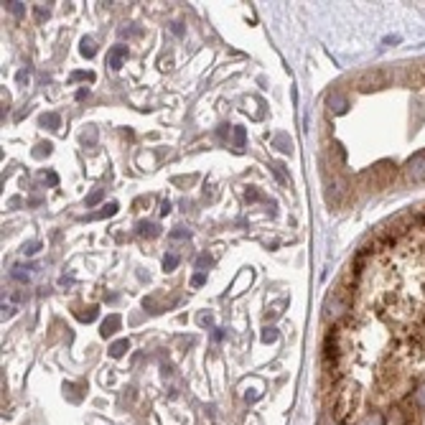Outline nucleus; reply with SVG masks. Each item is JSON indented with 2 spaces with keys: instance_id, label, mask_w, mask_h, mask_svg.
<instances>
[{
  "instance_id": "f257e3e1",
  "label": "nucleus",
  "mask_w": 425,
  "mask_h": 425,
  "mask_svg": "<svg viewBox=\"0 0 425 425\" xmlns=\"http://www.w3.org/2000/svg\"><path fill=\"white\" fill-rule=\"evenodd\" d=\"M405 173H407V179H413V181H425V153L415 155L413 161L407 163Z\"/></svg>"
},
{
  "instance_id": "f03ea898",
  "label": "nucleus",
  "mask_w": 425,
  "mask_h": 425,
  "mask_svg": "<svg viewBox=\"0 0 425 425\" xmlns=\"http://www.w3.org/2000/svg\"><path fill=\"white\" fill-rule=\"evenodd\" d=\"M125 59H128V46H115L110 54H107V64H110L112 69H120Z\"/></svg>"
},
{
  "instance_id": "7ed1b4c3",
  "label": "nucleus",
  "mask_w": 425,
  "mask_h": 425,
  "mask_svg": "<svg viewBox=\"0 0 425 425\" xmlns=\"http://www.w3.org/2000/svg\"><path fill=\"white\" fill-rule=\"evenodd\" d=\"M117 329H120V316H110L107 321L102 324V336H104V339H107V336H112V333H115Z\"/></svg>"
},
{
  "instance_id": "20e7f679",
  "label": "nucleus",
  "mask_w": 425,
  "mask_h": 425,
  "mask_svg": "<svg viewBox=\"0 0 425 425\" xmlns=\"http://www.w3.org/2000/svg\"><path fill=\"white\" fill-rule=\"evenodd\" d=\"M128 339H122V341H115L112 344V349H110V354H112V357H122V354H125L128 351Z\"/></svg>"
},
{
  "instance_id": "39448f33",
  "label": "nucleus",
  "mask_w": 425,
  "mask_h": 425,
  "mask_svg": "<svg viewBox=\"0 0 425 425\" xmlns=\"http://www.w3.org/2000/svg\"><path fill=\"white\" fill-rule=\"evenodd\" d=\"M138 232H140V235L155 237V235H158V227H155V224H148V222H140V224H138Z\"/></svg>"
},
{
  "instance_id": "423d86ee",
  "label": "nucleus",
  "mask_w": 425,
  "mask_h": 425,
  "mask_svg": "<svg viewBox=\"0 0 425 425\" xmlns=\"http://www.w3.org/2000/svg\"><path fill=\"white\" fill-rule=\"evenodd\" d=\"M176 265H179V255H166V257H163V270H166V273L176 270Z\"/></svg>"
},
{
  "instance_id": "0eeeda50",
  "label": "nucleus",
  "mask_w": 425,
  "mask_h": 425,
  "mask_svg": "<svg viewBox=\"0 0 425 425\" xmlns=\"http://www.w3.org/2000/svg\"><path fill=\"white\" fill-rule=\"evenodd\" d=\"M331 104H333V112H344V107H346V99L336 94V97H331V99H329V107H331Z\"/></svg>"
},
{
  "instance_id": "6e6552de",
  "label": "nucleus",
  "mask_w": 425,
  "mask_h": 425,
  "mask_svg": "<svg viewBox=\"0 0 425 425\" xmlns=\"http://www.w3.org/2000/svg\"><path fill=\"white\" fill-rule=\"evenodd\" d=\"M94 51H97V48H94V41H92V39H84V41H82V54H84V56H94Z\"/></svg>"
},
{
  "instance_id": "1a4fd4ad",
  "label": "nucleus",
  "mask_w": 425,
  "mask_h": 425,
  "mask_svg": "<svg viewBox=\"0 0 425 425\" xmlns=\"http://www.w3.org/2000/svg\"><path fill=\"white\" fill-rule=\"evenodd\" d=\"M41 122H44V125H48V128H59V115H54V112H48V115H44L41 117Z\"/></svg>"
},
{
  "instance_id": "9d476101",
  "label": "nucleus",
  "mask_w": 425,
  "mask_h": 425,
  "mask_svg": "<svg viewBox=\"0 0 425 425\" xmlns=\"http://www.w3.org/2000/svg\"><path fill=\"white\" fill-rule=\"evenodd\" d=\"M117 211V204H107L104 206V211H99V214H92V219H99V217H112Z\"/></svg>"
},
{
  "instance_id": "9b49d317",
  "label": "nucleus",
  "mask_w": 425,
  "mask_h": 425,
  "mask_svg": "<svg viewBox=\"0 0 425 425\" xmlns=\"http://www.w3.org/2000/svg\"><path fill=\"white\" fill-rule=\"evenodd\" d=\"M235 145H237V150L244 148V130L242 128H235Z\"/></svg>"
},
{
  "instance_id": "f8f14e48",
  "label": "nucleus",
  "mask_w": 425,
  "mask_h": 425,
  "mask_svg": "<svg viewBox=\"0 0 425 425\" xmlns=\"http://www.w3.org/2000/svg\"><path fill=\"white\" fill-rule=\"evenodd\" d=\"M99 199H102V189H94V191L90 193V196H87V206H94Z\"/></svg>"
},
{
  "instance_id": "ddd939ff",
  "label": "nucleus",
  "mask_w": 425,
  "mask_h": 425,
  "mask_svg": "<svg viewBox=\"0 0 425 425\" xmlns=\"http://www.w3.org/2000/svg\"><path fill=\"white\" fill-rule=\"evenodd\" d=\"M77 318H82V321H94V318H97V308H87V313H77Z\"/></svg>"
},
{
  "instance_id": "4468645a",
  "label": "nucleus",
  "mask_w": 425,
  "mask_h": 425,
  "mask_svg": "<svg viewBox=\"0 0 425 425\" xmlns=\"http://www.w3.org/2000/svg\"><path fill=\"white\" fill-rule=\"evenodd\" d=\"M77 79H87V82H92V79H94V74H92V72H74V74H72V82H77Z\"/></svg>"
},
{
  "instance_id": "2eb2a0df",
  "label": "nucleus",
  "mask_w": 425,
  "mask_h": 425,
  "mask_svg": "<svg viewBox=\"0 0 425 425\" xmlns=\"http://www.w3.org/2000/svg\"><path fill=\"white\" fill-rule=\"evenodd\" d=\"M8 8H10L15 15H23V8H21V3H8Z\"/></svg>"
},
{
  "instance_id": "dca6fc26",
  "label": "nucleus",
  "mask_w": 425,
  "mask_h": 425,
  "mask_svg": "<svg viewBox=\"0 0 425 425\" xmlns=\"http://www.w3.org/2000/svg\"><path fill=\"white\" fill-rule=\"evenodd\" d=\"M171 237L173 239H181V237H186V232H184V229H179V232H171Z\"/></svg>"
},
{
  "instance_id": "f3484780",
  "label": "nucleus",
  "mask_w": 425,
  "mask_h": 425,
  "mask_svg": "<svg viewBox=\"0 0 425 425\" xmlns=\"http://www.w3.org/2000/svg\"><path fill=\"white\" fill-rule=\"evenodd\" d=\"M46 179H48V184H51V186H56V181H59V179H56V173H48Z\"/></svg>"
},
{
  "instance_id": "a211bd4d",
  "label": "nucleus",
  "mask_w": 425,
  "mask_h": 425,
  "mask_svg": "<svg viewBox=\"0 0 425 425\" xmlns=\"http://www.w3.org/2000/svg\"><path fill=\"white\" fill-rule=\"evenodd\" d=\"M193 285H204V275H193Z\"/></svg>"
},
{
  "instance_id": "6ab92c4d",
  "label": "nucleus",
  "mask_w": 425,
  "mask_h": 425,
  "mask_svg": "<svg viewBox=\"0 0 425 425\" xmlns=\"http://www.w3.org/2000/svg\"><path fill=\"white\" fill-rule=\"evenodd\" d=\"M168 211H171V204L163 201V204H161V214H168Z\"/></svg>"
}]
</instances>
